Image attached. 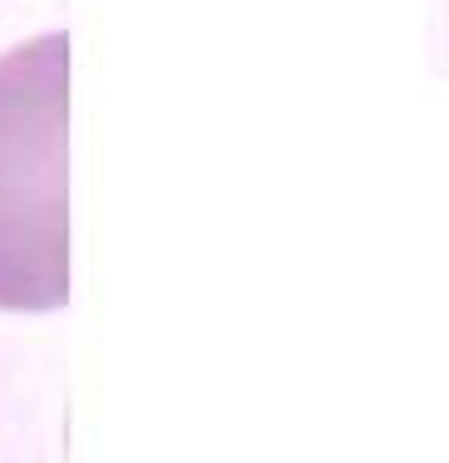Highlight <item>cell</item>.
Instances as JSON below:
<instances>
[{
  "label": "cell",
  "instance_id": "cell-1",
  "mask_svg": "<svg viewBox=\"0 0 449 463\" xmlns=\"http://www.w3.org/2000/svg\"><path fill=\"white\" fill-rule=\"evenodd\" d=\"M70 306V35L0 54V311Z\"/></svg>",
  "mask_w": 449,
  "mask_h": 463
}]
</instances>
